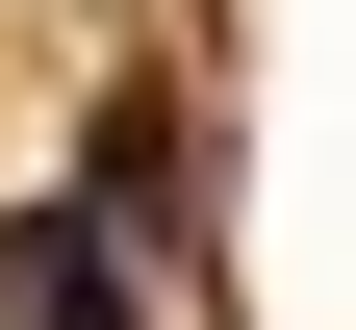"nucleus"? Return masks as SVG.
I'll return each instance as SVG.
<instances>
[{
  "mask_svg": "<svg viewBox=\"0 0 356 330\" xmlns=\"http://www.w3.org/2000/svg\"><path fill=\"white\" fill-rule=\"evenodd\" d=\"M0 330H153V229L76 178V204H0Z\"/></svg>",
  "mask_w": 356,
  "mask_h": 330,
  "instance_id": "1",
  "label": "nucleus"
},
{
  "mask_svg": "<svg viewBox=\"0 0 356 330\" xmlns=\"http://www.w3.org/2000/svg\"><path fill=\"white\" fill-rule=\"evenodd\" d=\"M76 178H102L127 229H178V102H102V127H76Z\"/></svg>",
  "mask_w": 356,
  "mask_h": 330,
  "instance_id": "2",
  "label": "nucleus"
}]
</instances>
